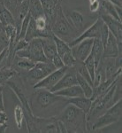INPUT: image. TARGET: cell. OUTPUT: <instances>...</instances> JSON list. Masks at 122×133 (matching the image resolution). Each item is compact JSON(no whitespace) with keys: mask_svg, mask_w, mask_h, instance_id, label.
Wrapping results in <instances>:
<instances>
[{"mask_svg":"<svg viewBox=\"0 0 122 133\" xmlns=\"http://www.w3.org/2000/svg\"><path fill=\"white\" fill-rule=\"evenodd\" d=\"M103 25H104V21L101 19V17H98L93 24H91L89 28H87L84 31L81 32L80 35L77 36L75 39H74L71 43L68 44L69 46L72 47L75 45L76 44H78V43H80L84 39H87V38H93V39L98 38V39H100Z\"/></svg>","mask_w":122,"mask_h":133,"instance_id":"6","label":"cell"},{"mask_svg":"<svg viewBox=\"0 0 122 133\" xmlns=\"http://www.w3.org/2000/svg\"><path fill=\"white\" fill-rule=\"evenodd\" d=\"M101 19L107 26L109 31L115 36L118 43H122V23L121 21L107 15V14H101Z\"/></svg>","mask_w":122,"mask_h":133,"instance_id":"11","label":"cell"},{"mask_svg":"<svg viewBox=\"0 0 122 133\" xmlns=\"http://www.w3.org/2000/svg\"><path fill=\"white\" fill-rule=\"evenodd\" d=\"M35 62L27 59V58L16 57V66L20 70H22V71H24V72L29 71V70L35 66Z\"/></svg>","mask_w":122,"mask_h":133,"instance_id":"28","label":"cell"},{"mask_svg":"<svg viewBox=\"0 0 122 133\" xmlns=\"http://www.w3.org/2000/svg\"><path fill=\"white\" fill-rule=\"evenodd\" d=\"M66 102L72 104L74 106H75L76 108L81 109V111H83L85 114L89 112V108L91 106V98H87L85 96L83 97H76V98H66Z\"/></svg>","mask_w":122,"mask_h":133,"instance_id":"19","label":"cell"},{"mask_svg":"<svg viewBox=\"0 0 122 133\" xmlns=\"http://www.w3.org/2000/svg\"><path fill=\"white\" fill-rule=\"evenodd\" d=\"M108 1H110L111 3H112L113 5H118V6H120L122 5V0H108Z\"/></svg>","mask_w":122,"mask_h":133,"instance_id":"39","label":"cell"},{"mask_svg":"<svg viewBox=\"0 0 122 133\" xmlns=\"http://www.w3.org/2000/svg\"><path fill=\"white\" fill-rule=\"evenodd\" d=\"M0 111H5V104H4V96L2 89L0 90Z\"/></svg>","mask_w":122,"mask_h":133,"instance_id":"37","label":"cell"},{"mask_svg":"<svg viewBox=\"0 0 122 133\" xmlns=\"http://www.w3.org/2000/svg\"><path fill=\"white\" fill-rule=\"evenodd\" d=\"M0 23L2 26H16V21L13 16V14L5 7L3 2H0Z\"/></svg>","mask_w":122,"mask_h":133,"instance_id":"20","label":"cell"},{"mask_svg":"<svg viewBox=\"0 0 122 133\" xmlns=\"http://www.w3.org/2000/svg\"><path fill=\"white\" fill-rule=\"evenodd\" d=\"M100 12L101 14H107V15L112 17V18L116 19V20L121 21L119 20V16L117 14L116 12V7L115 5H113L112 3H111L108 0H102L101 1V8H100Z\"/></svg>","mask_w":122,"mask_h":133,"instance_id":"23","label":"cell"},{"mask_svg":"<svg viewBox=\"0 0 122 133\" xmlns=\"http://www.w3.org/2000/svg\"><path fill=\"white\" fill-rule=\"evenodd\" d=\"M8 46H9V39L4 33V30L2 29V30L0 29V53Z\"/></svg>","mask_w":122,"mask_h":133,"instance_id":"31","label":"cell"},{"mask_svg":"<svg viewBox=\"0 0 122 133\" xmlns=\"http://www.w3.org/2000/svg\"><path fill=\"white\" fill-rule=\"evenodd\" d=\"M41 3L42 5V9L44 12V15L48 20L49 23L51 25V21L53 20L55 15V12H56L57 6L59 5L58 3V0H40Z\"/></svg>","mask_w":122,"mask_h":133,"instance_id":"18","label":"cell"},{"mask_svg":"<svg viewBox=\"0 0 122 133\" xmlns=\"http://www.w3.org/2000/svg\"><path fill=\"white\" fill-rule=\"evenodd\" d=\"M38 91H35L32 96V101L35 105L37 108L40 110H44L50 107L53 106L55 103L64 100L65 98L58 96L54 92L45 89H37Z\"/></svg>","mask_w":122,"mask_h":133,"instance_id":"4","label":"cell"},{"mask_svg":"<svg viewBox=\"0 0 122 133\" xmlns=\"http://www.w3.org/2000/svg\"><path fill=\"white\" fill-rule=\"evenodd\" d=\"M55 69L56 68L53 66V64L49 61L44 62H36L35 66L29 71L27 72L26 78L28 80L29 83L35 84L36 83H38L44 77H46Z\"/></svg>","mask_w":122,"mask_h":133,"instance_id":"5","label":"cell"},{"mask_svg":"<svg viewBox=\"0 0 122 133\" xmlns=\"http://www.w3.org/2000/svg\"><path fill=\"white\" fill-rule=\"evenodd\" d=\"M6 83H7L8 86L12 90V91L15 93V95L18 97L19 99H20V101L21 102L22 108L24 109L25 112L27 113L30 115H34L33 111H32L31 107H30V104H29L28 98H27L25 92L23 91L22 88L20 86V84H19L17 82H15V81H12V80H9Z\"/></svg>","mask_w":122,"mask_h":133,"instance_id":"13","label":"cell"},{"mask_svg":"<svg viewBox=\"0 0 122 133\" xmlns=\"http://www.w3.org/2000/svg\"><path fill=\"white\" fill-rule=\"evenodd\" d=\"M34 38H40V33L35 27V19L31 17L28 27H27V32H26L25 39L27 40V42H29V41H31L32 39H34Z\"/></svg>","mask_w":122,"mask_h":133,"instance_id":"27","label":"cell"},{"mask_svg":"<svg viewBox=\"0 0 122 133\" xmlns=\"http://www.w3.org/2000/svg\"><path fill=\"white\" fill-rule=\"evenodd\" d=\"M56 95L60 96L65 98H76V97H83L84 93H83L82 90L78 84L72 85V86L64 88L59 91H57L54 92Z\"/></svg>","mask_w":122,"mask_h":133,"instance_id":"17","label":"cell"},{"mask_svg":"<svg viewBox=\"0 0 122 133\" xmlns=\"http://www.w3.org/2000/svg\"><path fill=\"white\" fill-rule=\"evenodd\" d=\"M83 64L86 66L89 75H90L92 81H94V77H95V74H96V65H95V61H94V56L91 52L87 57V59L83 61Z\"/></svg>","mask_w":122,"mask_h":133,"instance_id":"29","label":"cell"},{"mask_svg":"<svg viewBox=\"0 0 122 133\" xmlns=\"http://www.w3.org/2000/svg\"><path fill=\"white\" fill-rule=\"evenodd\" d=\"M120 119L121 118L112 115V113H110L109 111L106 110L105 113H104L103 115H99L97 118L95 123L89 127L90 129L89 130V131H90V130H99L101 129L105 128L106 126H110L114 123H118V122L120 121Z\"/></svg>","mask_w":122,"mask_h":133,"instance_id":"12","label":"cell"},{"mask_svg":"<svg viewBox=\"0 0 122 133\" xmlns=\"http://www.w3.org/2000/svg\"><path fill=\"white\" fill-rule=\"evenodd\" d=\"M0 26H2V25H1V23H0Z\"/></svg>","mask_w":122,"mask_h":133,"instance_id":"41","label":"cell"},{"mask_svg":"<svg viewBox=\"0 0 122 133\" xmlns=\"http://www.w3.org/2000/svg\"><path fill=\"white\" fill-rule=\"evenodd\" d=\"M16 76V70L10 66H5L0 69V85L7 83Z\"/></svg>","mask_w":122,"mask_h":133,"instance_id":"26","label":"cell"},{"mask_svg":"<svg viewBox=\"0 0 122 133\" xmlns=\"http://www.w3.org/2000/svg\"><path fill=\"white\" fill-rule=\"evenodd\" d=\"M103 52H104V45L102 42L98 38H95L93 42V46H92L91 53L94 56V61H95L96 69L99 66L100 62L103 59Z\"/></svg>","mask_w":122,"mask_h":133,"instance_id":"21","label":"cell"},{"mask_svg":"<svg viewBox=\"0 0 122 133\" xmlns=\"http://www.w3.org/2000/svg\"><path fill=\"white\" fill-rule=\"evenodd\" d=\"M101 1L102 0H97V1L89 4V11H90V12L96 14L98 11H100V8H101Z\"/></svg>","mask_w":122,"mask_h":133,"instance_id":"35","label":"cell"},{"mask_svg":"<svg viewBox=\"0 0 122 133\" xmlns=\"http://www.w3.org/2000/svg\"><path fill=\"white\" fill-rule=\"evenodd\" d=\"M93 42V38H87L71 47L73 56L74 57L76 61L83 62L87 59V57L91 52Z\"/></svg>","mask_w":122,"mask_h":133,"instance_id":"10","label":"cell"},{"mask_svg":"<svg viewBox=\"0 0 122 133\" xmlns=\"http://www.w3.org/2000/svg\"><path fill=\"white\" fill-rule=\"evenodd\" d=\"M118 56H121V55L119 52L117 39L110 32L105 44L104 45L103 58H116Z\"/></svg>","mask_w":122,"mask_h":133,"instance_id":"15","label":"cell"},{"mask_svg":"<svg viewBox=\"0 0 122 133\" xmlns=\"http://www.w3.org/2000/svg\"><path fill=\"white\" fill-rule=\"evenodd\" d=\"M68 69H69V68H68ZM72 69H73L72 72L68 71V70L66 71V74L61 77L60 80L57 83V84L51 90V91L55 92L57 91H59V90H61V89H64V88L78 84V83H77V79H76V71L74 66H72Z\"/></svg>","mask_w":122,"mask_h":133,"instance_id":"14","label":"cell"},{"mask_svg":"<svg viewBox=\"0 0 122 133\" xmlns=\"http://www.w3.org/2000/svg\"><path fill=\"white\" fill-rule=\"evenodd\" d=\"M76 79H77V83H78V85L81 87V89L82 90L83 93H84V96L90 98L92 96V93H93V87L77 72H76Z\"/></svg>","mask_w":122,"mask_h":133,"instance_id":"24","label":"cell"},{"mask_svg":"<svg viewBox=\"0 0 122 133\" xmlns=\"http://www.w3.org/2000/svg\"><path fill=\"white\" fill-rule=\"evenodd\" d=\"M13 116H14V121H15L16 126L19 130L22 129L23 123H26L25 120V115H24V109L20 105H17L14 108L13 110Z\"/></svg>","mask_w":122,"mask_h":133,"instance_id":"25","label":"cell"},{"mask_svg":"<svg viewBox=\"0 0 122 133\" xmlns=\"http://www.w3.org/2000/svg\"><path fill=\"white\" fill-rule=\"evenodd\" d=\"M3 3L7 9H9L12 12H14V14H15L17 10V5H18L17 0H4Z\"/></svg>","mask_w":122,"mask_h":133,"instance_id":"32","label":"cell"},{"mask_svg":"<svg viewBox=\"0 0 122 133\" xmlns=\"http://www.w3.org/2000/svg\"><path fill=\"white\" fill-rule=\"evenodd\" d=\"M8 122V116L5 113V111H0V124L7 123Z\"/></svg>","mask_w":122,"mask_h":133,"instance_id":"36","label":"cell"},{"mask_svg":"<svg viewBox=\"0 0 122 133\" xmlns=\"http://www.w3.org/2000/svg\"><path fill=\"white\" fill-rule=\"evenodd\" d=\"M51 29L53 35L64 40L67 44L75 39L79 34L72 27L63 12V9L58 5L53 20L51 22Z\"/></svg>","mask_w":122,"mask_h":133,"instance_id":"2","label":"cell"},{"mask_svg":"<svg viewBox=\"0 0 122 133\" xmlns=\"http://www.w3.org/2000/svg\"><path fill=\"white\" fill-rule=\"evenodd\" d=\"M8 128V124L7 123H3L0 124V133H5L6 131Z\"/></svg>","mask_w":122,"mask_h":133,"instance_id":"38","label":"cell"},{"mask_svg":"<svg viewBox=\"0 0 122 133\" xmlns=\"http://www.w3.org/2000/svg\"><path fill=\"white\" fill-rule=\"evenodd\" d=\"M65 124L67 132L86 131V114L75 106L67 103L58 118Z\"/></svg>","mask_w":122,"mask_h":133,"instance_id":"1","label":"cell"},{"mask_svg":"<svg viewBox=\"0 0 122 133\" xmlns=\"http://www.w3.org/2000/svg\"><path fill=\"white\" fill-rule=\"evenodd\" d=\"M26 1V0H17V2H18V5L19 4H20V3H22V2H24Z\"/></svg>","mask_w":122,"mask_h":133,"instance_id":"40","label":"cell"},{"mask_svg":"<svg viewBox=\"0 0 122 133\" xmlns=\"http://www.w3.org/2000/svg\"><path fill=\"white\" fill-rule=\"evenodd\" d=\"M16 57L27 58L34 62H44L48 61L42 50L41 38H34L28 42V44L25 49L18 51L15 54Z\"/></svg>","mask_w":122,"mask_h":133,"instance_id":"3","label":"cell"},{"mask_svg":"<svg viewBox=\"0 0 122 133\" xmlns=\"http://www.w3.org/2000/svg\"><path fill=\"white\" fill-rule=\"evenodd\" d=\"M9 47V46H8ZM5 48V50L0 53V69L5 66H7V64H9V54L10 51L9 48Z\"/></svg>","mask_w":122,"mask_h":133,"instance_id":"30","label":"cell"},{"mask_svg":"<svg viewBox=\"0 0 122 133\" xmlns=\"http://www.w3.org/2000/svg\"><path fill=\"white\" fill-rule=\"evenodd\" d=\"M58 1H59V0H58Z\"/></svg>","mask_w":122,"mask_h":133,"instance_id":"42","label":"cell"},{"mask_svg":"<svg viewBox=\"0 0 122 133\" xmlns=\"http://www.w3.org/2000/svg\"><path fill=\"white\" fill-rule=\"evenodd\" d=\"M27 44H28V42H27V40L25 39V38L18 40V41L16 42L15 48H14V51H15V54H16V52L18 51H20V50H23V49H25L26 47H27Z\"/></svg>","mask_w":122,"mask_h":133,"instance_id":"34","label":"cell"},{"mask_svg":"<svg viewBox=\"0 0 122 133\" xmlns=\"http://www.w3.org/2000/svg\"><path fill=\"white\" fill-rule=\"evenodd\" d=\"M68 68H69L68 66H65L61 68L55 69L54 71L49 74L46 77H44V79H42L38 83H36L35 84H34V88L35 89H45L51 91L57 84V83L60 80L61 77L66 74Z\"/></svg>","mask_w":122,"mask_h":133,"instance_id":"8","label":"cell"},{"mask_svg":"<svg viewBox=\"0 0 122 133\" xmlns=\"http://www.w3.org/2000/svg\"><path fill=\"white\" fill-rule=\"evenodd\" d=\"M28 12L32 18L35 19L40 16H45L40 0H29Z\"/></svg>","mask_w":122,"mask_h":133,"instance_id":"22","label":"cell"},{"mask_svg":"<svg viewBox=\"0 0 122 133\" xmlns=\"http://www.w3.org/2000/svg\"><path fill=\"white\" fill-rule=\"evenodd\" d=\"M41 42H42V50H44V53L45 55L46 59L49 61H51L52 58L56 54H58L56 44H55V41L53 39V36L41 38Z\"/></svg>","mask_w":122,"mask_h":133,"instance_id":"16","label":"cell"},{"mask_svg":"<svg viewBox=\"0 0 122 133\" xmlns=\"http://www.w3.org/2000/svg\"><path fill=\"white\" fill-rule=\"evenodd\" d=\"M53 39H54L55 44H56L57 52L59 56L61 58L64 65L66 66H68V68L74 66L77 61H75L74 57L73 56L71 47L69 46V44L56 36H53Z\"/></svg>","mask_w":122,"mask_h":133,"instance_id":"7","label":"cell"},{"mask_svg":"<svg viewBox=\"0 0 122 133\" xmlns=\"http://www.w3.org/2000/svg\"><path fill=\"white\" fill-rule=\"evenodd\" d=\"M66 18L71 26L80 35L87 29V18L79 10H63Z\"/></svg>","mask_w":122,"mask_h":133,"instance_id":"9","label":"cell"},{"mask_svg":"<svg viewBox=\"0 0 122 133\" xmlns=\"http://www.w3.org/2000/svg\"><path fill=\"white\" fill-rule=\"evenodd\" d=\"M51 63L53 64V66H55V68L56 69H58V68H63V66H65V65H64L63 61H62L61 58L59 56V54H56L54 57L52 58V59L51 61Z\"/></svg>","mask_w":122,"mask_h":133,"instance_id":"33","label":"cell"}]
</instances>
